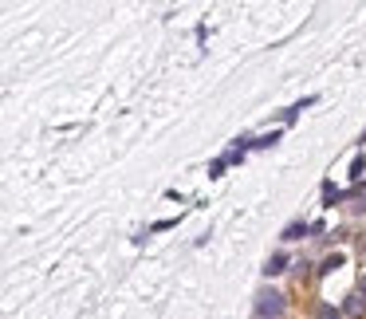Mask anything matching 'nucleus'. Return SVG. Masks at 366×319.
<instances>
[{
    "mask_svg": "<svg viewBox=\"0 0 366 319\" xmlns=\"http://www.w3.org/2000/svg\"><path fill=\"white\" fill-rule=\"evenodd\" d=\"M347 197H351V209H354V213H366V197L363 193H347Z\"/></svg>",
    "mask_w": 366,
    "mask_h": 319,
    "instance_id": "nucleus-9",
    "label": "nucleus"
},
{
    "mask_svg": "<svg viewBox=\"0 0 366 319\" xmlns=\"http://www.w3.org/2000/svg\"><path fill=\"white\" fill-rule=\"evenodd\" d=\"M307 229H311L307 221H295V225H288V229H284V241H299V236H304Z\"/></svg>",
    "mask_w": 366,
    "mask_h": 319,
    "instance_id": "nucleus-5",
    "label": "nucleus"
},
{
    "mask_svg": "<svg viewBox=\"0 0 366 319\" xmlns=\"http://www.w3.org/2000/svg\"><path fill=\"white\" fill-rule=\"evenodd\" d=\"M280 142V135L272 130V135H264V138H252V146H260V150H268V146H276Z\"/></svg>",
    "mask_w": 366,
    "mask_h": 319,
    "instance_id": "nucleus-7",
    "label": "nucleus"
},
{
    "mask_svg": "<svg viewBox=\"0 0 366 319\" xmlns=\"http://www.w3.org/2000/svg\"><path fill=\"white\" fill-rule=\"evenodd\" d=\"M342 311H347L351 319H363L366 316V295L363 292H351V295H347V304H342Z\"/></svg>",
    "mask_w": 366,
    "mask_h": 319,
    "instance_id": "nucleus-2",
    "label": "nucleus"
},
{
    "mask_svg": "<svg viewBox=\"0 0 366 319\" xmlns=\"http://www.w3.org/2000/svg\"><path fill=\"white\" fill-rule=\"evenodd\" d=\"M363 142H366V135H363Z\"/></svg>",
    "mask_w": 366,
    "mask_h": 319,
    "instance_id": "nucleus-13",
    "label": "nucleus"
},
{
    "mask_svg": "<svg viewBox=\"0 0 366 319\" xmlns=\"http://www.w3.org/2000/svg\"><path fill=\"white\" fill-rule=\"evenodd\" d=\"M335 268H342V252H331V257L319 264V276H331Z\"/></svg>",
    "mask_w": 366,
    "mask_h": 319,
    "instance_id": "nucleus-4",
    "label": "nucleus"
},
{
    "mask_svg": "<svg viewBox=\"0 0 366 319\" xmlns=\"http://www.w3.org/2000/svg\"><path fill=\"white\" fill-rule=\"evenodd\" d=\"M225 166H229V158H217L213 166H209V178H220V170H225Z\"/></svg>",
    "mask_w": 366,
    "mask_h": 319,
    "instance_id": "nucleus-11",
    "label": "nucleus"
},
{
    "mask_svg": "<svg viewBox=\"0 0 366 319\" xmlns=\"http://www.w3.org/2000/svg\"><path fill=\"white\" fill-rule=\"evenodd\" d=\"M315 319H339V311H335V307H331V304H323V307H319V311H315Z\"/></svg>",
    "mask_w": 366,
    "mask_h": 319,
    "instance_id": "nucleus-10",
    "label": "nucleus"
},
{
    "mask_svg": "<svg viewBox=\"0 0 366 319\" xmlns=\"http://www.w3.org/2000/svg\"><path fill=\"white\" fill-rule=\"evenodd\" d=\"M363 170H366V158H363V154H358V158L351 162V178H354V182H358V178H363Z\"/></svg>",
    "mask_w": 366,
    "mask_h": 319,
    "instance_id": "nucleus-8",
    "label": "nucleus"
},
{
    "mask_svg": "<svg viewBox=\"0 0 366 319\" xmlns=\"http://www.w3.org/2000/svg\"><path fill=\"white\" fill-rule=\"evenodd\" d=\"M358 292H363V295H366V276H363V284H358Z\"/></svg>",
    "mask_w": 366,
    "mask_h": 319,
    "instance_id": "nucleus-12",
    "label": "nucleus"
},
{
    "mask_svg": "<svg viewBox=\"0 0 366 319\" xmlns=\"http://www.w3.org/2000/svg\"><path fill=\"white\" fill-rule=\"evenodd\" d=\"M256 311H260V319H280L284 311H288V304H284L280 292H260L256 295Z\"/></svg>",
    "mask_w": 366,
    "mask_h": 319,
    "instance_id": "nucleus-1",
    "label": "nucleus"
},
{
    "mask_svg": "<svg viewBox=\"0 0 366 319\" xmlns=\"http://www.w3.org/2000/svg\"><path fill=\"white\" fill-rule=\"evenodd\" d=\"M342 197H347V193H339V189H335V185H323V201H327V205H335V201H342Z\"/></svg>",
    "mask_w": 366,
    "mask_h": 319,
    "instance_id": "nucleus-6",
    "label": "nucleus"
},
{
    "mask_svg": "<svg viewBox=\"0 0 366 319\" xmlns=\"http://www.w3.org/2000/svg\"><path fill=\"white\" fill-rule=\"evenodd\" d=\"M284 268H288V257H284V252H276V257L264 264V276H280Z\"/></svg>",
    "mask_w": 366,
    "mask_h": 319,
    "instance_id": "nucleus-3",
    "label": "nucleus"
}]
</instances>
